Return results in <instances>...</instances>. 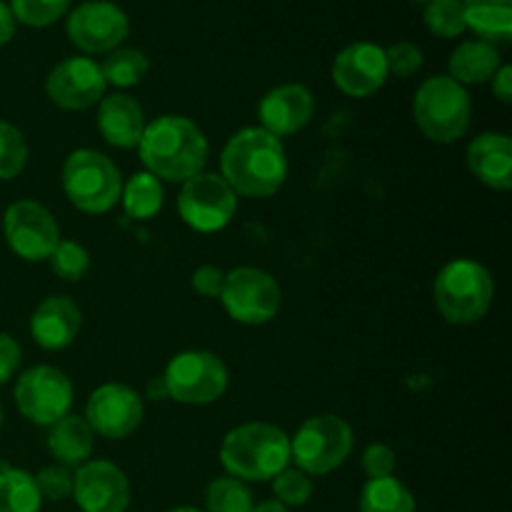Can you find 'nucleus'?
<instances>
[{"label": "nucleus", "instance_id": "f257e3e1", "mask_svg": "<svg viewBox=\"0 0 512 512\" xmlns=\"http://www.w3.org/2000/svg\"><path fill=\"white\" fill-rule=\"evenodd\" d=\"M220 175L243 198H270L288 178L283 140L263 128H243L220 153Z\"/></svg>", "mask_w": 512, "mask_h": 512}, {"label": "nucleus", "instance_id": "f03ea898", "mask_svg": "<svg viewBox=\"0 0 512 512\" xmlns=\"http://www.w3.org/2000/svg\"><path fill=\"white\" fill-rule=\"evenodd\" d=\"M138 153L150 175L168 183H185L203 173L208 163V138L183 115H160L145 125Z\"/></svg>", "mask_w": 512, "mask_h": 512}, {"label": "nucleus", "instance_id": "7ed1b4c3", "mask_svg": "<svg viewBox=\"0 0 512 512\" xmlns=\"http://www.w3.org/2000/svg\"><path fill=\"white\" fill-rule=\"evenodd\" d=\"M220 463L230 478L268 483L290 465V438L273 423H243L220 443Z\"/></svg>", "mask_w": 512, "mask_h": 512}, {"label": "nucleus", "instance_id": "20e7f679", "mask_svg": "<svg viewBox=\"0 0 512 512\" xmlns=\"http://www.w3.org/2000/svg\"><path fill=\"white\" fill-rule=\"evenodd\" d=\"M438 313L453 325H473L485 318L495 298V280L485 265L458 258L443 265L433 285Z\"/></svg>", "mask_w": 512, "mask_h": 512}, {"label": "nucleus", "instance_id": "39448f33", "mask_svg": "<svg viewBox=\"0 0 512 512\" xmlns=\"http://www.w3.org/2000/svg\"><path fill=\"white\" fill-rule=\"evenodd\" d=\"M413 115L425 138L450 145L468 133L473 105L468 90L450 75H433L415 93Z\"/></svg>", "mask_w": 512, "mask_h": 512}, {"label": "nucleus", "instance_id": "423d86ee", "mask_svg": "<svg viewBox=\"0 0 512 512\" xmlns=\"http://www.w3.org/2000/svg\"><path fill=\"white\" fill-rule=\"evenodd\" d=\"M60 180L70 205L88 215H103L113 210L123 190V175L118 165L108 155L90 148L73 150L65 158Z\"/></svg>", "mask_w": 512, "mask_h": 512}, {"label": "nucleus", "instance_id": "0eeeda50", "mask_svg": "<svg viewBox=\"0 0 512 512\" xmlns=\"http://www.w3.org/2000/svg\"><path fill=\"white\" fill-rule=\"evenodd\" d=\"M355 433L340 415H315L298 428L290 440V460L310 478L338 470L350 458Z\"/></svg>", "mask_w": 512, "mask_h": 512}, {"label": "nucleus", "instance_id": "6e6552de", "mask_svg": "<svg viewBox=\"0 0 512 512\" xmlns=\"http://www.w3.org/2000/svg\"><path fill=\"white\" fill-rule=\"evenodd\" d=\"M168 398L183 405H210L228 390L230 373L223 358L208 350H185L165 365Z\"/></svg>", "mask_w": 512, "mask_h": 512}, {"label": "nucleus", "instance_id": "1a4fd4ad", "mask_svg": "<svg viewBox=\"0 0 512 512\" xmlns=\"http://www.w3.org/2000/svg\"><path fill=\"white\" fill-rule=\"evenodd\" d=\"M220 303L235 323L265 325L278 315L283 290L270 273L243 265V268L225 273Z\"/></svg>", "mask_w": 512, "mask_h": 512}, {"label": "nucleus", "instance_id": "9d476101", "mask_svg": "<svg viewBox=\"0 0 512 512\" xmlns=\"http://www.w3.org/2000/svg\"><path fill=\"white\" fill-rule=\"evenodd\" d=\"M178 213L188 228L198 233H218L228 228L238 213V195L218 173H198L185 180L178 193Z\"/></svg>", "mask_w": 512, "mask_h": 512}, {"label": "nucleus", "instance_id": "9b49d317", "mask_svg": "<svg viewBox=\"0 0 512 512\" xmlns=\"http://www.w3.org/2000/svg\"><path fill=\"white\" fill-rule=\"evenodd\" d=\"M75 390L68 375L53 365H35L15 383V405L35 425L50 428L73 408Z\"/></svg>", "mask_w": 512, "mask_h": 512}, {"label": "nucleus", "instance_id": "f8f14e48", "mask_svg": "<svg viewBox=\"0 0 512 512\" xmlns=\"http://www.w3.org/2000/svg\"><path fill=\"white\" fill-rule=\"evenodd\" d=\"M5 243L18 258L28 263L48 260L60 243V228L53 213L38 200H15L3 218Z\"/></svg>", "mask_w": 512, "mask_h": 512}, {"label": "nucleus", "instance_id": "ddd939ff", "mask_svg": "<svg viewBox=\"0 0 512 512\" xmlns=\"http://www.w3.org/2000/svg\"><path fill=\"white\" fill-rule=\"evenodd\" d=\"M68 38L88 55L110 53L120 48L130 33V20L123 8L108 0H90L68 15Z\"/></svg>", "mask_w": 512, "mask_h": 512}, {"label": "nucleus", "instance_id": "4468645a", "mask_svg": "<svg viewBox=\"0 0 512 512\" xmlns=\"http://www.w3.org/2000/svg\"><path fill=\"white\" fill-rule=\"evenodd\" d=\"M143 415V398L133 388L123 383H105L90 393L83 418L100 438L123 440L140 428Z\"/></svg>", "mask_w": 512, "mask_h": 512}, {"label": "nucleus", "instance_id": "2eb2a0df", "mask_svg": "<svg viewBox=\"0 0 512 512\" xmlns=\"http://www.w3.org/2000/svg\"><path fill=\"white\" fill-rule=\"evenodd\" d=\"M108 83L100 63L88 55L65 58L45 78V95L60 110H88L105 98Z\"/></svg>", "mask_w": 512, "mask_h": 512}, {"label": "nucleus", "instance_id": "dca6fc26", "mask_svg": "<svg viewBox=\"0 0 512 512\" xmlns=\"http://www.w3.org/2000/svg\"><path fill=\"white\" fill-rule=\"evenodd\" d=\"M80 512H125L130 508V480L110 460H88L73 473V495Z\"/></svg>", "mask_w": 512, "mask_h": 512}, {"label": "nucleus", "instance_id": "f3484780", "mask_svg": "<svg viewBox=\"0 0 512 512\" xmlns=\"http://www.w3.org/2000/svg\"><path fill=\"white\" fill-rule=\"evenodd\" d=\"M388 75L385 48L368 40L348 45L333 60V83L350 98H368L378 93Z\"/></svg>", "mask_w": 512, "mask_h": 512}, {"label": "nucleus", "instance_id": "a211bd4d", "mask_svg": "<svg viewBox=\"0 0 512 512\" xmlns=\"http://www.w3.org/2000/svg\"><path fill=\"white\" fill-rule=\"evenodd\" d=\"M315 98L305 85L283 83L268 90L258 105L260 128L275 138L295 135L313 120Z\"/></svg>", "mask_w": 512, "mask_h": 512}, {"label": "nucleus", "instance_id": "6ab92c4d", "mask_svg": "<svg viewBox=\"0 0 512 512\" xmlns=\"http://www.w3.org/2000/svg\"><path fill=\"white\" fill-rule=\"evenodd\" d=\"M83 315L68 295H50L30 318V333L43 350H65L78 338Z\"/></svg>", "mask_w": 512, "mask_h": 512}, {"label": "nucleus", "instance_id": "aec40b11", "mask_svg": "<svg viewBox=\"0 0 512 512\" xmlns=\"http://www.w3.org/2000/svg\"><path fill=\"white\" fill-rule=\"evenodd\" d=\"M145 125L143 105L130 95L113 93L98 103V130L113 148H138Z\"/></svg>", "mask_w": 512, "mask_h": 512}, {"label": "nucleus", "instance_id": "412c9836", "mask_svg": "<svg viewBox=\"0 0 512 512\" xmlns=\"http://www.w3.org/2000/svg\"><path fill=\"white\" fill-rule=\"evenodd\" d=\"M468 170L493 190L512 185V140L505 133H480L468 145Z\"/></svg>", "mask_w": 512, "mask_h": 512}, {"label": "nucleus", "instance_id": "4be33fe9", "mask_svg": "<svg viewBox=\"0 0 512 512\" xmlns=\"http://www.w3.org/2000/svg\"><path fill=\"white\" fill-rule=\"evenodd\" d=\"M93 448L95 433L80 415L68 413L58 423L50 425L48 450L58 460V465H65L70 470L80 468L83 463L93 460Z\"/></svg>", "mask_w": 512, "mask_h": 512}, {"label": "nucleus", "instance_id": "5701e85b", "mask_svg": "<svg viewBox=\"0 0 512 512\" xmlns=\"http://www.w3.org/2000/svg\"><path fill=\"white\" fill-rule=\"evenodd\" d=\"M500 65H503V58H500L498 45L485 43V40H465L450 53L448 75L463 88L465 85H483L493 80Z\"/></svg>", "mask_w": 512, "mask_h": 512}, {"label": "nucleus", "instance_id": "b1692460", "mask_svg": "<svg viewBox=\"0 0 512 512\" xmlns=\"http://www.w3.org/2000/svg\"><path fill=\"white\" fill-rule=\"evenodd\" d=\"M465 28L478 40L505 45L512 38V0H463Z\"/></svg>", "mask_w": 512, "mask_h": 512}, {"label": "nucleus", "instance_id": "393cba45", "mask_svg": "<svg viewBox=\"0 0 512 512\" xmlns=\"http://www.w3.org/2000/svg\"><path fill=\"white\" fill-rule=\"evenodd\" d=\"M163 183H160L155 175H150L148 170L143 173H135L133 178H128V183H123L120 190V203L128 218L133 220H150L163 210Z\"/></svg>", "mask_w": 512, "mask_h": 512}, {"label": "nucleus", "instance_id": "a878e982", "mask_svg": "<svg viewBox=\"0 0 512 512\" xmlns=\"http://www.w3.org/2000/svg\"><path fill=\"white\" fill-rule=\"evenodd\" d=\"M360 512H418L415 495L398 478L368 480L360 490Z\"/></svg>", "mask_w": 512, "mask_h": 512}, {"label": "nucleus", "instance_id": "bb28decb", "mask_svg": "<svg viewBox=\"0 0 512 512\" xmlns=\"http://www.w3.org/2000/svg\"><path fill=\"white\" fill-rule=\"evenodd\" d=\"M43 498L35 475L20 468L0 470V512H40Z\"/></svg>", "mask_w": 512, "mask_h": 512}, {"label": "nucleus", "instance_id": "cd10ccee", "mask_svg": "<svg viewBox=\"0 0 512 512\" xmlns=\"http://www.w3.org/2000/svg\"><path fill=\"white\" fill-rule=\"evenodd\" d=\"M100 70H103V78L108 85L133 88V85L143 83V78L148 75L150 60L140 48H115L100 63Z\"/></svg>", "mask_w": 512, "mask_h": 512}, {"label": "nucleus", "instance_id": "c85d7f7f", "mask_svg": "<svg viewBox=\"0 0 512 512\" xmlns=\"http://www.w3.org/2000/svg\"><path fill=\"white\" fill-rule=\"evenodd\" d=\"M203 500V512H253L255 508L253 490L248 488V483L230 478V475L210 480Z\"/></svg>", "mask_w": 512, "mask_h": 512}, {"label": "nucleus", "instance_id": "c756f323", "mask_svg": "<svg viewBox=\"0 0 512 512\" xmlns=\"http://www.w3.org/2000/svg\"><path fill=\"white\" fill-rule=\"evenodd\" d=\"M425 28L438 38H458L465 30L463 0H430L425 3Z\"/></svg>", "mask_w": 512, "mask_h": 512}, {"label": "nucleus", "instance_id": "7c9ffc66", "mask_svg": "<svg viewBox=\"0 0 512 512\" xmlns=\"http://www.w3.org/2000/svg\"><path fill=\"white\" fill-rule=\"evenodd\" d=\"M28 165V140L8 120H0V180H13Z\"/></svg>", "mask_w": 512, "mask_h": 512}, {"label": "nucleus", "instance_id": "2f4dec72", "mask_svg": "<svg viewBox=\"0 0 512 512\" xmlns=\"http://www.w3.org/2000/svg\"><path fill=\"white\" fill-rule=\"evenodd\" d=\"M73 0H10V13L15 20L30 28H45L68 13Z\"/></svg>", "mask_w": 512, "mask_h": 512}, {"label": "nucleus", "instance_id": "473e14b6", "mask_svg": "<svg viewBox=\"0 0 512 512\" xmlns=\"http://www.w3.org/2000/svg\"><path fill=\"white\" fill-rule=\"evenodd\" d=\"M48 260L53 273L60 280H68V283H75L90 270V253L75 240H60Z\"/></svg>", "mask_w": 512, "mask_h": 512}, {"label": "nucleus", "instance_id": "72a5a7b5", "mask_svg": "<svg viewBox=\"0 0 512 512\" xmlns=\"http://www.w3.org/2000/svg\"><path fill=\"white\" fill-rule=\"evenodd\" d=\"M273 495L285 508H303L313 498V480L303 470L288 465L273 478Z\"/></svg>", "mask_w": 512, "mask_h": 512}, {"label": "nucleus", "instance_id": "f704fd0d", "mask_svg": "<svg viewBox=\"0 0 512 512\" xmlns=\"http://www.w3.org/2000/svg\"><path fill=\"white\" fill-rule=\"evenodd\" d=\"M35 485L40 490V498L53 500V503H63L73 495V470L65 465H45L38 475H35Z\"/></svg>", "mask_w": 512, "mask_h": 512}, {"label": "nucleus", "instance_id": "c9c22d12", "mask_svg": "<svg viewBox=\"0 0 512 512\" xmlns=\"http://www.w3.org/2000/svg\"><path fill=\"white\" fill-rule=\"evenodd\" d=\"M385 60H388V73L395 78H413L423 68V50L410 40H398L390 48H385Z\"/></svg>", "mask_w": 512, "mask_h": 512}, {"label": "nucleus", "instance_id": "e433bc0d", "mask_svg": "<svg viewBox=\"0 0 512 512\" xmlns=\"http://www.w3.org/2000/svg\"><path fill=\"white\" fill-rule=\"evenodd\" d=\"M395 468H398V458H395L393 448H388L385 443H373L365 448L363 470L368 475V480L393 478Z\"/></svg>", "mask_w": 512, "mask_h": 512}, {"label": "nucleus", "instance_id": "4c0bfd02", "mask_svg": "<svg viewBox=\"0 0 512 512\" xmlns=\"http://www.w3.org/2000/svg\"><path fill=\"white\" fill-rule=\"evenodd\" d=\"M193 283V290L203 298H220L225 285V273L218 268V265H200L198 270L190 278Z\"/></svg>", "mask_w": 512, "mask_h": 512}, {"label": "nucleus", "instance_id": "58836bf2", "mask_svg": "<svg viewBox=\"0 0 512 512\" xmlns=\"http://www.w3.org/2000/svg\"><path fill=\"white\" fill-rule=\"evenodd\" d=\"M20 345L8 333H0V385L8 383L20 365Z\"/></svg>", "mask_w": 512, "mask_h": 512}, {"label": "nucleus", "instance_id": "ea45409f", "mask_svg": "<svg viewBox=\"0 0 512 512\" xmlns=\"http://www.w3.org/2000/svg\"><path fill=\"white\" fill-rule=\"evenodd\" d=\"M493 95L500 100V103L510 105L512 103V65H500L498 73L493 75Z\"/></svg>", "mask_w": 512, "mask_h": 512}, {"label": "nucleus", "instance_id": "a19ab883", "mask_svg": "<svg viewBox=\"0 0 512 512\" xmlns=\"http://www.w3.org/2000/svg\"><path fill=\"white\" fill-rule=\"evenodd\" d=\"M15 35V18L13 13H10L8 5L0 0V48H3L5 43H10Z\"/></svg>", "mask_w": 512, "mask_h": 512}, {"label": "nucleus", "instance_id": "79ce46f5", "mask_svg": "<svg viewBox=\"0 0 512 512\" xmlns=\"http://www.w3.org/2000/svg\"><path fill=\"white\" fill-rule=\"evenodd\" d=\"M145 398L155 400V403H160V400H168V388H165L163 375H158V378L150 380V383H148V393H145Z\"/></svg>", "mask_w": 512, "mask_h": 512}, {"label": "nucleus", "instance_id": "37998d69", "mask_svg": "<svg viewBox=\"0 0 512 512\" xmlns=\"http://www.w3.org/2000/svg\"><path fill=\"white\" fill-rule=\"evenodd\" d=\"M253 512H290V508H285V505L278 503L275 498H268V500H260V503H255Z\"/></svg>", "mask_w": 512, "mask_h": 512}, {"label": "nucleus", "instance_id": "c03bdc74", "mask_svg": "<svg viewBox=\"0 0 512 512\" xmlns=\"http://www.w3.org/2000/svg\"><path fill=\"white\" fill-rule=\"evenodd\" d=\"M168 512H203V510L190 508V505H180V508H173V510H168Z\"/></svg>", "mask_w": 512, "mask_h": 512}, {"label": "nucleus", "instance_id": "a18cd8bd", "mask_svg": "<svg viewBox=\"0 0 512 512\" xmlns=\"http://www.w3.org/2000/svg\"><path fill=\"white\" fill-rule=\"evenodd\" d=\"M0 428H3V408H0Z\"/></svg>", "mask_w": 512, "mask_h": 512}, {"label": "nucleus", "instance_id": "49530a36", "mask_svg": "<svg viewBox=\"0 0 512 512\" xmlns=\"http://www.w3.org/2000/svg\"><path fill=\"white\" fill-rule=\"evenodd\" d=\"M418 3H430V0H418Z\"/></svg>", "mask_w": 512, "mask_h": 512}]
</instances>
